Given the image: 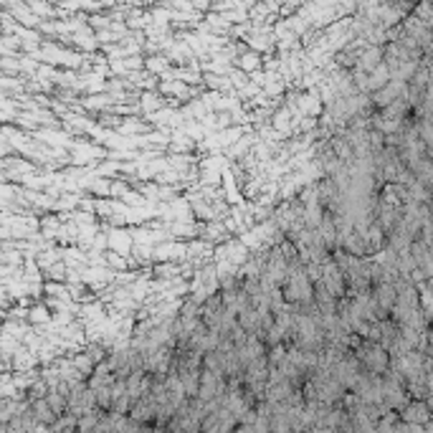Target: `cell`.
I'll use <instances>...</instances> for the list:
<instances>
[{
  "label": "cell",
  "instance_id": "obj_1",
  "mask_svg": "<svg viewBox=\"0 0 433 433\" xmlns=\"http://www.w3.org/2000/svg\"><path fill=\"white\" fill-rule=\"evenodd\" d=\"M403 418L408 421V423H426L428 421V410H426V405L423 403H416V405H408L405 410H403Z\"/></svg>",
  "mask_w": 433,
  "mask_h": 433
},
{
  "label": "cell",
  "instance_id": "obj_2",
  "mask_svg": "<svg viewBox=\"0 0 433 433\" xmlns=\"http://www.w3.org/2000/svg\"><path fill=\"white\" fill-rule=\"evenodd\" d=\"M241 64H243V69H253V66L258 64V56H256V53H246V56L241 59Z\"/></svg>",
  "mask_w": 433,
  "mask_h": 433
}]
</instances>
